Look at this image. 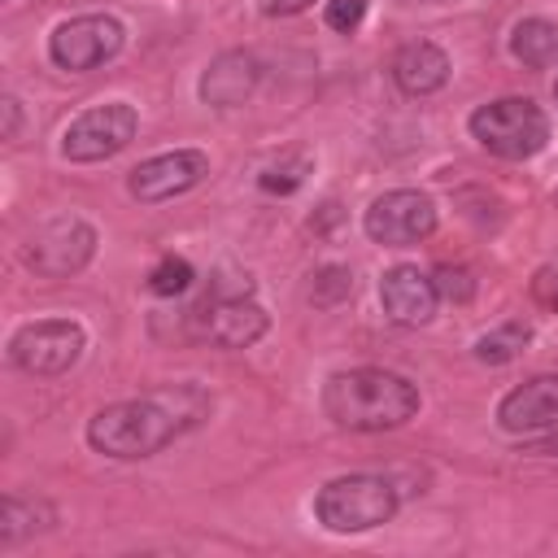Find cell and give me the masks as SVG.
Returning <instances> with one entry per match:
<instances>
[{
	"mask_svg": "<svg viewBox=\"0 0 558 558\" xmlns=\"http://www.w3.org/2000/svg\"><path fill=\"white\" fill-rule=\"evenodd\" d=\"M187 397H196V388H170V392H148V397H135V401L105 405L87 418V445L105 458H118V462L153 458L183 427L196 423L205 401L183 405Z\"/></svg>",
	"mask_w": 558,
	"mask_h": 558,
	"instance_id": "6da1fadb",
	"label": "cell"
},
{
	"mask_svg": "<svg viewBox=\"0 0 558 558\" xmlns=\"http://www.w3.org/2000/svg\"><path fill=\"white\" fill-rule=\"evenodd\" d=\"M418 384L384 366L336 371L323 384V414L344 432H392L418 414Z\"/></svg>",
	"mask_w": 558,
	"mask_h": 558,
	"instance_id": "7a4b0ae2",
	"label": "cell"
},
{
	"mask_svg": "<svg viewBox=\"0 0 558 558\" xmlns=\"http://www.w3.org/2000/svg\"><path fill=\"white\" fill-rule=\"evenodd\" d=\"M392 514H397V488L384 475H336L314 497V519L336 536L384 527Z\"/></svg>",
	"mask_w": 558,
	"mask_h": 558,
	"instance_id": "3957f363",
	"label": "cell"
},
{
	"mask_svg": "<svg viewBox=\"0 0 558 558\" xmlns=\"http://www.w3.org/2000/svg\"><path fill=\"white\" fill-rule=\"evenodd\" d=\"M471 135L501 161H527L549 144V118L527 96H501L471 113Z\"/></svg>",
	"mask_w": 558,
	"mask_h": 558,
	"instance_id": "277c9868",
	"label": "cell"
},
{
	"mask_svg": "<svg viewBox=\"0 0 558 558\" xmlns=\"http://www.w3.org/2000/svg\"><path fill=\"white\" fill-rule=\"evenodd\" d=\"M87 349V331L74 318L22 323L9 340V362L26 375H65Z\"/></svg>",
	"mask_w": 558,
	"mask_h": 558,
	"instance_id": "5b68a950",
	"label": "cell"
},
{
	"mask_svg": "<svg viewBox=\"0 0 558 558\" xmlns=\"http://www.w3.org/2000/svg\"><path fill=\"white\" fill-rule=\"evenodd\" d=\"M122 44H126V26L113 13H83V17L61 22L48 35V57L70 74H87V70L113 61L122 52Z\"/></svg>",
	"mask_w": 558,
	"mask_h": 558,
	"instance_id": "8992f818",
	"label": "cell"
},
{
	"mask_svg": "<svg viewBox=\"0 0 558 558\" xmlns=\"http://www.w3.org/2000/svg\"><path fill=\"white\" fill-rule=\"evenodd\" d=\"M135 131H140V113H135V105H126V100H109V105H92V109H83L70 126H65V135H61V157L65 161H105V157H113V153H122L131 140H135Z\"/></svg>",
	"mask_w": 558,
	"mask_h": 558,
	"instance_id": "52a82bcc",
	"label": "cell"
},
{
	"mask_svg": "<svg viewBox=\"0 0 558 558\" xmlns=\"http://www.w3.org/2000/svg\"><path fill=\"white\" fill-rule=\"evenodd\" d=\"M96 253V227L78 214H61V218H48L22 248V262L44 275V279H65V275H78Z\"/></svg>",
	"mask_w": 558,
	"mask_h": 558,
	"instance_id": "ba28073f",
	"label": "cell"
},
{
	"mask_svg": "<svg viewBox=\"0 0 558 558\" xmlns=\"http://www.w3.org/2000/svg\"><path fill=\"white\" fill-rule=\"evenodd\" d=\"M362 231L384 248L418 244L436 231V201L414 187H392L371 201V209L362 214Z\"/></svg>",
	"mask_w": 558,
	"mask_h": 558,
	"instance_id": "9c48e42d",
	"label": "cell"
},
{
	"mask_svg": "<svg viewBox=\"0 0 558 558\" xmlns=\"http://www.w3.org/2000/svg\"><path fill=\"white\" fill-rule=\"evenodd\" d=\"M205 174H209V157L201 148H174V153H157V157L140 161L126 174V192L140 205H161V201L192 192Z\"/></svg>",
	"mask_w": 558,
	"mask_h": 558,
	"instance_id": "30bf717a",
	"label": "cell"
},
{
	"mask_svg": "<svg viewBox=\"0 0 558 558\" xmlns=\"http://www.w3.org/2000/svg\"><path fill=\"white\" fill-rule=\"evenodd\" d=\"M266 327H270V314L248 296V288L244 292H218L201 310V331L222 349H248L266 336Z\"/></svg>",
	"mask_w": 558,
	"mask_h": 558,
	"instance_id": "8fae6325",
	"label": "cell"
},
{
	"mask_svg": "<svg viewBox=\"0 0 558 558\" xmlns=\"http://www.w3.org/2000/svg\"><path fill=\"white\" fill-rule=\"evenodd\" d=\"M497 423L510 436H536L558 427V375H532L497 405Z\"/></svg>",
	"mask_w": 558,
	"mask_h": 558,
	"instance_id": "7c38bea8",
	"label": "cell"
},
{
	"mask_svg": "<svg viewBox=\"0 0 558 558\" xmlns=\"http://www.w3.org/2000/svg\"><path fill=\"white\" fill-rule=\"evenodd\" d=\"M379 305L392 323L401 327H423L436 318V305H440V292L432 283V275H423L418 266H392L384 270L379 279Z\"/></svg>",
	"mask_w": 558,
	"mask_h": 558,
	"instance_id": "4fadbf2b",
	"label": "cell"
},
{
	"mask_svg": "<svg viewBox=\"0 0 558 558\" xmlns=\"http://www.w3.org/2000/svg\"><path fill=\"white\" fill-rule=\"evenodd\" d=\"M262 78V65L253 52H222L209 61V70L201 74V100L214 105V109H231V105H244L253 96Z\"/></svg>",
	"mask_w": 558,
	"mask_h": 558,
	"instance_id": "5bb4252c",
	"label": "cell"
},
{
	"mask_svg": "<svg viewBox=\"0 0 558 558\" xmlns=\"http://www.w3.org/2000/svg\"><path fill=\"white\" fill-rule=\"evenodd\" d=\"M392 83L405 96H432L449 83V57L432 39H414L392 57Z\"/></svg>",
	"mask_w": 558,
	"mask_h": 558,
	"instance_id": "9a60e30c",
	"label": "cell"
},
{
	"mask_svg": "<svg viewBox=\"0 0 558 558\" xmlns=\"http://www.w3.org/2000/svg\"><path fill=\"white\" fill-rule=\"evenodd\" d=\"M52 523H57V514H52L48 501H31V497L9 493L0 501V549H13L17 541H26V536H35Z\"/></svg>",
	"mask_w": 558,
	"mask_h": 558,
	"instance_id": "2e32d148",
	"label": "cell"
},
{
	"mask_svg": "<svg viewBox=\"0 0 558 558\" xmlns=\"http://www.w3.org/2000/svg\"><path fill=\"white\" fill-rule=\"evenodd\" d=\"M510 52H514V61H523L532 70L554 65L558 61V22H549V17H523V22H514Z\"/></svg>",
	"mask_w": 558,
	"mask_h": 558,
	"instance_id": "e0dca14e",
	"label": "cell"
},
{
	"mask_svg": "<svg viewBox=\"0 0 558 558\" xmlns=\"http://www.w3.org/2000/svg\"><path fill=\"white\" fill-rule=\"evenodd\" d=\"M527 323H501L497 331H488V336H480L475 340V357L480 362H488V366H506L523 344H527Z\"/></svg>",
	"mask_w": 558,
	"mask_h": 558,
	"instance_id": "ac0fdd59",
	"label": "cell"
},
{
	"mask_svg": "<svg viewBox=\"0 0 558 558\" xmlns=\"http://www.w3.org/2000/svg\"><path fill=\"white\" fill-rule=\"evenodd\" d=\"M192 279H196V275H192V262L166 253V257L148 270V292H157V296H179V292L192 288Z\"/></svg>",
	"mask_w": 558,
	"mask_h": 558,
	"instance_id": "d6986e66",
	"label": "cell"
},
{
	"mask_svg": "<svg viewBox=\"0 0 558 558\" xmlns=\"http://www.w3.org/2000/svg\"><path fill=\"white\" fill-rule=\"evenodd\" d=\"M310 279H314V283H310V301H314V305H340V301L353 292L349 266H318Z\"/></svg>",
	"mask_w": 558,
	"mask_h": 558,
	"instance_id": "ffe728a7",
	"label": "cell"
},
{
	"mask_svg": "<svg viewBox=\"0 0 558 558\" xmlns=\"http://www.w3.org/2000/svg\"><path fill=\"white\" fill-rule=\"evenodd\" d=\"M432 283H436V292L445 296V301H458V305H466L471 296H475V275L466 270V266H436L432 270Z\"/></svg>",
	"mask_w": 558,
	"mask_h": 558,
	"instance_id": "44dd1931",
	"label": "cell"
},
{
	"mask_svg": "<svg viewBox=\"0 0 558 558\" xmlns=\"http://www.w3.org/2000/svg\"><path fill=\"white\" fill-rule=\"evenodd\" d=\"M305 170H310V161L305 157H296V161H279V166H266L262 174H257V183H262V192H296L301 183H305Z\"/></svg>",
	"mask_w": 558,
	"mask_h": 558,
	"instance_id": "7402d4cb",
	"label": "cell"
},
{
	"mask_svg": "<svg viewBox=\"0 0 558 558\" xmlns=\"http://www.w3.org/2000/svg\"><path fill=\"white\" fill-rule=\"evenodd\" d=\"M323 17H327L331 31L353 35L362 26V17H366V0H327V13Z\"/></svg>",
	"mask_w": 558,
	"mask_h": 558,
	"instance_id": "603a6c76",
	"label": "cell"
},
{
	"mask_svg": "<svg viewBox=\"0 0 558 558\" xmlns=\"http://www.w3.org/2000/svg\"><path fill=\"white\" fill-rule=\"evenodd\" d=\"M532 296L541 310H558V266H541L532 279Z\"/></svg>",
	"mask_w": 558,
	"mask_h": 558,
	"instance_id": "cb8c5ba5",
	"label": "cell"
},
{
	"mask_svg": "<svg viewBox=\"0 0 558 558\" xmlns=\"http://www.w3.org/2000/svg\"><path fill=\"white\" fill-rule=\"evenodd\" d=\"M314 0H257V9L266 17H292V13H305Z\"/></svg>",
	"mask_w": 558,
	"mask_h": 558,
	"instance_id": "d4e9b609",
	"label": "cell"
},
{
	"mask_svg": "<svg viewBox=\"0 0 558 558\" xmlns=\"http://www.w3.org/2000/svg\"><path fill=\"white\" fill-rule=\"evenodd\" d=\"M0 109H4V140H17V122H22V113H17V96H4Z\"/></svg>",
	"mask_w": 558,
	"mask_h": 558,
	"instance_id": "484cf974",
	"label": "cell"
},
{
	"mask_svg": "<svg viewBox=\"0 0 558 558\" xmlns=\"http://www.w3.org/2000/svg\"><path fill=\"white\" fill-rule=\"evenodd\" d=\"M536 453H554V458H558V427H554V436H545V440L536 445Z\"/></svg>",
	"mask_w": 558,
	"mask_h": 558,
	"instance_id": "4316f807",
	"label": "cell"
},
{
	"mask_svg": "<svg viewBox=\"0 0 558 558\" xmlns=\"http://www.w3.org/2000/svg\"><path fill=\"white\" fill-rule=\"evenodd\" d=\"M554 100H558V83H554Z\"/></svg>",
	"mask_w": 558,
	"mask_h": 558,
	"instance_id": "83f0119b",
	"label": "cell"
},
{
	"mask_svg": "<svg viewBox=\"0 0 558 558\" xmlns=\"http://www.w3.org/2000/svg\"><path fill=\"white\" fill-rule=\"evenodd\" d=\"M405 4H414V0H405ZM418 4H423V0H418Z\"/></svg>",
	"mask_w": 558,
	"mask_h": 558,
	"instance_id": "f1b7e54d",
	"label": "cell"
}]
</instances>
